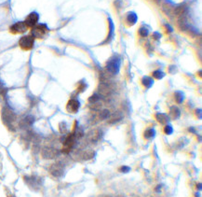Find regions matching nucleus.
Masks as SVG:
<instances>
[{"label":"nucleus","mask_w":202,"mask_h":197,"mask_svg":"<svg viewBox=\"0 0 202 197\" xmlns=\"http://www.w3.org/2000/svg\"><path fill=\"white\" fill-rule=\"evenodd\" d=\"M35 44V39L32 36H23L21 37L19 41L20 47L24 50V51H29L34 47Z\"/></svg>","instance_id":"2"},{"label":"nucleus","mask_w":202,"mask_h":197,"mask_svg":"<svg viewBox=\"0 0 202 197\" xmlns=\"http://www.w3.org/2000/svg\"><path fill=\"white\" fill-rule=\"evenodd\" d=\"M50 173L54 177L60 178L63 176L64 173V166L63 164H61L60 163L53 164L50 167Z\"/></svg>","instance_id":"4"},{"label":"nucleus","mask_w":202,"mask_h":197,"mask_svg":"<svg viewBox=\"0 0 202 197\" xmlns=\"http://www.w3.org/2000/svg\"><path fill=\"white\" fill-rule=\"evenodd\" d=\"M155 135H156V131L154 128H148L144 132V138L146 139H152L155 138Z\"/></svg>","instance_id":"14"},{"label":"nucleus","mask_w":202,"mask_h":197,"mask_svg":"<svg viewBox=\"0 0 202 197\" xmlns=\"http://www.w3.org/2000/svg\"><path fill=\"white\" fill-rule=\"evenodd\" d=\"M24 180H25V182L29 185V187L32 188V189L39 188V186L41 184L40 178H37V177H25Z\"/></svg>","instance_id":"10"},{"label":"nucleus","mask_w":202,"mask_h":197,"mask_svg":"<svg viewBox=\"0 0 202 197\" xmlns=\"http://www.w3.org/2000/svg\"><path fill=\"white\" fill-rule=\"evenodd\" d=\"M79 108H80V103H79L78 100H76V99L69 100L67 105H66V109L70 113H76L77 111H78Z\"/></svg>","instance_id":"9"},{"label":"nucleus","mask_w":202,"mask_h":197,"mask_svg":"<svg viewBox=\"0 0 202 197\" xmlns=\"http://www.w3.org/2000/svg\"><path fill=\"white\" fill-rule=\"evenodd\" d=\"M164 132H165L166 135H172V132H173V128L172 127V125L168 124V125H166L165 128H164Z\"/></svg>","instance_id":"19"},{"label":"nucleus","mask_w":202,"mask_h":197,"mask_svg":"<svg viewBox=\"0 0 202 197\" xmlns=\"http://www.w3.org/2000/svg\"><path fill=\"white\" fill-rule=\"evenodd\" d=\"M10 29V32L13 34H22L26 32L28 27L24 22H18L16 24L12 25Z\"/></svg>","instance_id":"6"},{"label":"nucleus","mask_w":202,"mask_h":197,"mask_svg":"<svg viewBox=\"0 0 202 197\" xmlns=\"http://www.w3.org/2000/svg\"><path fill=\"white\" fill-rule=\"evenodd\" d=\"M75 136L74 135V134H70L69 135H67L66 138L64 140V149H63L64 152L65 153L70 152L75 145Z\"/></svg>","instance_id":"5"},{"label":"nucleus","mask_w":202,"mask_h":197,"mask_svg":"<svg viewBox=\"0 0 202 197\" xmlns=\"http://www.w3.org/2000/svg\"><path fill=\"white\" fill-rule=\"evenodd\" d=\"M198 190H201V183H198Z\"/></svg>","instance_id":"22"},{"label":"nucleus","mask_w":202,"mask_h":197,"mask_svg":"<svg viewBox=\"0 0 202 197\" xmlns=\"http://www.w3.org/2000/svg\"><path fill=\"white\" fill-rule=\"evenodd\" d=\"M3 120L7 124H12V123L15 120V115L14 113L7 109H3Z\"/></svg>","instance_id":"11"},{"label":"nucleus","mask_w":202,"mask_h":197,"mask_svg":"<svg viewBox=\"0 0 202 197\" xmlns=\"http://www.w3.org/2000/svg\"><path fill=\"white\" fill-rule=\"evenodd\" d=\"M164 76H165V74L163 73L161 70H156V71L153 72V77L157 80H161Z\"/></svg>","instance_id":"17"},{"label":"nucleus","mask_w":202,"mask_h":197,"mask_svg":"<svg viewBox=\"0 0 202 197\" xmlns=\"http://www.w3.org/2000/svg\"><path fill=\"white\" fill-rule=\"evenodd\" d=\"M139 34L141 36H147V35H148V29H146L144 27H142L141 29L139 30Z\"/></svg>","instance_id":"20"},{"label":"nucleus","mask_w":202,"mask_h":197,"mask_svg":"<svg viewBox=\"0 0 202 197\" xmlns=\"http://www.w3.org/2000/svg\"><path fill=\"white\" fill-rule=\"evenodd\" d=\"M127 21L129 22V25H134L135 22H136V21H137V16H136V14H135V13H129V16H128Z\"/></svg>","instance_id":"16"},{"label":"nucleus","mask_w":202,"mask_h":197,"mask_svg":"<svg viewBox=\"0 0 202 197\" xmlns=\"http://www.w3.org/2000/svg\"><path fill=\"white\" fill-rule=\"evenodd\" d=\"M156 118L158 120V122L162 123V124H165V123H168L169 122V117L167 114H164V113H158L156 115Z\"/></svg>","instance_id":"12"},{"label":"nucleus","mask_w":202,"mask_h":197,"mask_svg":"<svg viewBox=\"0 0 202 197\" xmlns=\"http://www.w3.org/2000/svg\"><path fill=\"white\" fill-rule=\"evenodd\" d=\"M142 83L143 85L146 88H150L153 84H154V80L152 78L150 77H144L142 80Z\"/></svg>","instance_id":"15"},{"label":"nucleus","mask_w":202,"mask_h":197,"mask_svg":"<svg viewBox=\"0 0 202 197\" xmlns=\"http://www.w3.org/2000/svg\"><path fill=\"white\" fill-rule=\"evenodd\" d=\"M38 19H39L38 14L36 12H32L26 17L24 22H25V25H27V27H34L35 25H36L37 22H38Z\"/></svg>","instance_id":"8"},{"label":"nucleus","mask_w":202,"mask_h":197,"mask_svg":"<svg viewBox=\"0 0 202 197\" xmlns=\"http://www.w3.org/2000/svg\"><path fill=\"white\" fill-rule=\"evenodd\" d=\"M49 29L46 25H36L32 29V36L36 39H42L48 33Z\"/></svg>","instance_id":"3"},{"label":"nucleus","mask_w":202,"mask_h":197,"mask_svg":"<svg viewBox=\"0 0 202 197\" xmlns=\"http://www.w3.org/2000/svg\"><path fill=\"white\" fill-rule=\"evenodd\" d=\"M42 157L45 159H54L58 155V150L51 147H45L42 149Z\"/></svg>","instance_id":"7"},{"label":"nucleus","mask_w":202,"mask_h":197,"mask_svg":"<svg viewBox=\"0 0 202 197\" xmlns=\"http://www.w3.org/2000/svg\"><path fill=\"white\" fill-rule=\"evenodd\" d=\"M10 197H15L14 195H11V196H10Z\"/></svg>","instance_id":"24"},{"label":"nucleus","mask_w":202,"mask_h":197,"mask_svg":"<svg viewBox=\"0 0 202 197\" xmlns=\"http://www.w3.org/2000/svg\"><path fill=\"white\" fill-rule=\"evenodd\" d=\"M169 115L172 116L173 119H178L181 115L180 109H178L177 107H172V108H170V110H169Z\"/></svg>","instance_id":"13"},{"label":"nucleus","mask_w":202,"mask_h":197,"mask_svg":"<svg viewBox=\"0 0 202 197\" xmlns=\"http://www.w3.org/2000/svg\"><path fill=\"white\" fill-rule=\"evenodd\" d=\"M184 94L182 92H176L175 93V100H176L177 103H179V104L182 103L184 101Z\"/></svg>","instance_id":"18"},{"label":"nucleus","mask_w":202,"mask_h":197,"mask_svg":"<svg viewBox=\"0 0 202 197\" xmlns=\"http://www.w3.org/2000/svg\"><path fill=\"white\" fill-rule=\"evenodd\" d=\"M119 67H120V59L118 57L111 58L109 61L107 62V65H106L107 71L113 75H115L118 73Z\"/></svg>","instance_id":"1"},{"label":"nucleus","mask_w":202,"mask_h":197,"mask_svg":"<svg viewBox=\"0 0 202 197\" xmlns=\"http://www.w3.org/2000/svg\"><path fill=\"white\" fill-rule=\"evenodd\" d=\"M101 197H111V196H108V195H102Z\"/></svg>","instance_id":"23"},{"label":"nucleus","mask_w":202,"mask_h":197,"mask_svg":"<svg viewBox=\"0 0 202 197\" xmlns=\"http://www.w3.org/2000/svg\"><path fill=\"white\" fill-rule=\"evenodd\" d=\"M118 170L121 173H129L130 171V167H129V166H126V165H123V166H121V167H119Z\"/></svg>","instance_id":"21"}]
</instances>
